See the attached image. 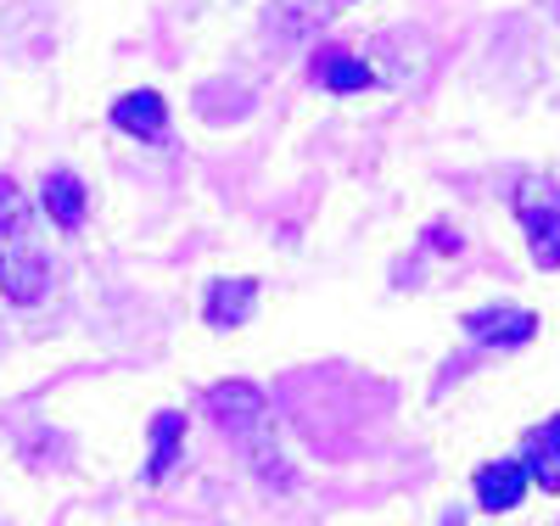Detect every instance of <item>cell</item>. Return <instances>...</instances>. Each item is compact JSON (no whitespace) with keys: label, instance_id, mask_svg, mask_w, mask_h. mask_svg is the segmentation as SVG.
Masks as SVG:
<instances>
[{"label":"cell","instance_id":"obj_1","mask_svg":"<svg viewBox=\"0 0 560 526\" xmlns=\"http://www.w3.org/2000/svg\"><path fill=\"white\" fill-rule=\"evenodd\" d=\"M516 213L527 224V247L538 269H560V190L544 179H522L516 190Z\"/></svg>","mask_w":560,"mask_h":526},{"label":"cell","instance_id":"obj_7","mask_svg":"<svg viewBox=\"0 0 560 526\" xmlns=\"http://www.w3.org/2000/svg\"><path fill=\"white\" fill-rule=\"evenodd\" d=\"M113 124H118L124 135L158 140V135H163V124H168V107H163V95H158V90H135V95H118Z\"/></svg>","mask_w":560,"mask_h":526},{"label":"cell","instance_id":"obj_13","mask_svg":"<svg viewBox=\"0 0 560 526\" xmlns=\"http://www.w3.org/2000/svg\"><path fill=\"white\" fill-rule=\"evenodd\" d=\"M23 224H28V202H23V190H18V179L0 174V242H7V235H23Z\"/></svg>","mask_w":560,"mask_h":526},{"label":"cell","instance_id":"obj_3","mask_svg":"<svg viewBox=\"0 0 560 526\" xmlns=\"http://www.w3.org/2000/svg\"><path fill=\"white\" fill-rule=\"evenodd\" d=\"M208 409H213V420H224V432H236V437H247L269 414L264 393L253 387V381H219V387L208 393Z\"/></svg>","mask_w":560,"mask_h":526},{"label":"cell","instance_id":"obj_10","mask_svg":"<svg viewBox=\"0 0 560 526\" xmlns=\"http://www.w3.org/2000/svg\"><path fill=\"white\" fill-rule=\"evenodd\" d=\"M179 448H185V414H158L152 420V454H147V482H163V476L174 470V459H179Z\"/></svg>","mask_w":560,"mask_h":526},{"label":"cell","instance_id":"obj_4","mask_svg":"<svg viewBox=\"0 0 560 526\" xmlns=\"http://www.w3.org/2000/svg\"><path fill=\"white\" fill-rule=\"evenodd\" d=\"M465 330L488 348H522V342L538 337V314H527V308H477V314H465Z\"/></svg>","mask_w":560,"mask_h":526},{"label":"cell","instance_id":"obj_2","mask_svg":"<svg viewBox=\"0 0 560 526\" xmlns=\"http://www.w3.org/2000/svg\"><path fill=\"white\" fill-rule=\"evenodd\" d=\"M45 280H51L45 253L28 242V235H7V242H0V292H7L12 303H39Z\"/></svg>","mask_w":560,"mask_h":526},{"label":"cell","instance_id":"obj_9","mask_svg":"<svg viewBox=\"0 0 560 526\" xmlns=\"http://www.w3.org/2000/svg\"><path fill=\"white\" fill-rule=\"evenodd\" d=\"M39 202H45V213H51V224H62V230H79V224H84V185H79V174H68V168L45 174Z\"/></svg>","mask_w":560,"mask_h":526},{"label":"cell","instance_id":"obj_5","mask_svg":"<svg viewBox=\"0 0 560 526\" xmlns=\"http://www.w3.org/2000/svg\"><path fill=\"white\" fill-rule=\"evenodd\" d=\"M253 308H258V280H213L208 285V303H202V319L213 325V330H236V325H247L253 319Z\"/></svg>","mask_w":560,"mask_h":526},{"label":"cell","instance_id":"obj_6","mask_svg":"<svg viewBox=\"0 0 560 526\" xmlns=\"http://www.w3.org/2000/svg\"><path fill=\"white\" fill-rule=\"evenodd\" d=\"M522 493H527V465L499 459V465H482V470H477V504H482V510L504 515V510L522 504Z\"/></svg>","mask_w":560,"mask_h":526},{"label":"cell","instance_id":"obj_11","mask_svg":"<svg viewBox=\"0 0 560 526\" xmlns=\"http://www.w3.org/2000/svg\"><path fill=\"white\" fill-rule=\"evenodd\" d=\"M314 79L325 84V90H337V95H348V90H364L370 79H376V73H370L353 51H319L314 57Z\"/></svg>","mask_w":560,"mask_h":526},{"label":"cell","instance_id":"obj_12","mask_svg":"<svg viewBox=\"0 0 560 526\" xmlns=\"http://www.w3.org/2000/svg\"><path fill=\"white\" fill-rule=\"evenodd\" d=\"M353 0H275V17H280V28L287 34H298V28H319V23H331L337 12H348Z\"/></svg>","mask_w":560,"mask_h":526},{"label":"cell","instance_id":"obj_8","mask_svg":"<svg viewBox=\"0 0 560 526\" xmlns=\"http://www.w3.org/2000/svg\"><path fill=\"white\" fill-rule=\"evenodd\" d=\"M527 482H538L544 493H560V414L544 420L538 432L527 437Z\"/></svg>","mask_w":560,"mask_h":526}]
</instances>
